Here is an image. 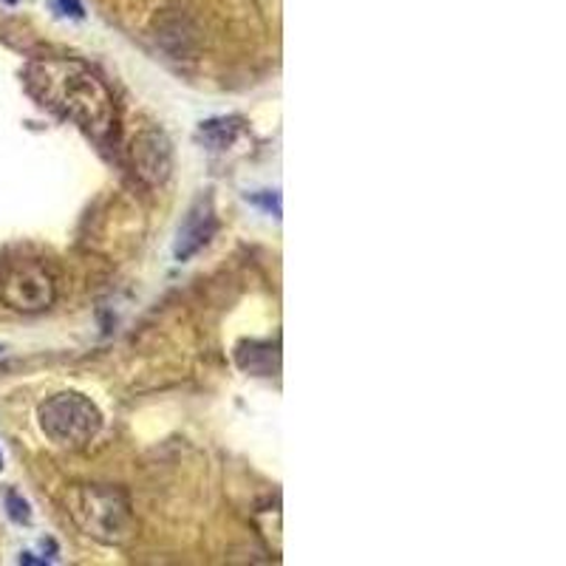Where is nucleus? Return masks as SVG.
I'll return each instance as SVG.
<instances>
[{
	"instance_id": "nucleus-1",
	"label": "nucleus",
	"mask_w": 566,
	"mask_h": 566,
	"mask_svg": "<svg viewBox=\"0 0 566 566\" xmlns=\"http://www.w3.org/2000/svg\"><path fill=\"white\" fill-rule=\"evenodd\" d=\"M29 85L43 105L77 123L94 136L114 128L116 111L111 91L91 69L77 60H43L29 69Z\"/></svg>"
},
{
	"instance_id": "nucleus-2",
	"label": "nucleus",
	"mask_w": 566,
	"mask_h": 566,
	"mask_svg": "<svg viewBox=\"0 0 566 566\" xmlns=\"http://www.w3.org/2000/svg\"><path fill=\"white\" fill-rule=\"evenodd\" d=\"M69 513L85 535L103 544H125L136 530L128 495L114 488H74L69 495Z\"/></svg>"
},
{
	"instance_id": "nucleus-3",
	"label": "nucleus",
	"mask_w": 566,
	"mask_h": 566,
	"mask_svg": "<svg viewBox=\"0 0 566 566\" xmlns=\"http://www.w3.org/2000/svg\"><path fill=\"white\" fill-rule=\"evenodd\" d=\"M40 428L63 448H83L103 428V413L85 394L63 391L40 406Z\"/></svg>"
},
{
	"instance_id": "nucleus-4",
	"label": "nucleus",
	"mask_w": 566,
	"mask_h": 566,
	"mask_svg": "<svg viewBox=\"0 0 566 566\" xmlns=\"http://www.w3.org/2000/svg\"><path fill=\"white\" fill-rule=\"evenodd\" d=\"M0 301L18 312L49 310L54 303V283L40 266H14L0 277Z\"/></svg>"
},
{
	"instance_id": "nucleus-5",
	"label": "nucleus",
	"mask_w": 566,
	"mask_h": 566,
	"mask_svg": "<svg viewBox=\"0 0 566 566\" xmlns=\"http://www.w3.org/2000/svg\"><path fill=\"white\" fill-rule=\"evenodd\" d=\"M134 165L136 174L148 185H161L168 179L170 168H174V150H170L168 136L156 128L142 130L134 142Z\"/></svg>"
},
{
	"instance_id": "nucleus-6",
	"label": "nucleus",
	"mask_w": 566,
	"mask_h": 566,
	"mask_svg": "<svg viewBox=\"0 0 566 566\" xmlns=\"http://www.w3.org/2000/svg\"><path fill=\"white\" fill-rule=\"evenodd\" d=\"M219 221H216V212H212V201L210 199H199L190 212H187L185 224L179 230V241H176V258L179 261H187L190 255L201 250L207 241L212 239V232H216Z\"/></svg>"
},
{
	"instance_id": "nucleus-7",
	"label": "nucleus",
	"mask_w": 566,
	"mask_h": 566,
	"mask_svg": "<svg viewBox=\"0 0 566 566\" xmlns=\"http://www.w3.org/2000/svg\"><path fill=\"white\" fill-rule=\"evenodd\" d=\"M239 366L244 371L258 374V377H270L277 371V346L272 343H247L239 352Z\"/></svg>"
},
{
	"instance_id": "nucleus-8",
	"label": "nucleus",
	"mask_w": 566,
	"mask_h": 566,
	"mask_svg": "<svg viewBox=\"0 0 566 566\" xmlns=\"http://www.w3.org/2000/svg\"><path fill=\"white\" fill-rule=\"evenodd\" d=\"M7 507H9V515H12V522L18 524H29V518H32V513H29V504L20 499L14 490H9L7 493Z\"/></svg>"
},
{
	"instance_id": "nucleus-9",
	"label": "nucleus",
	"mask_w": 566,
	"mask_h": 566,
	"mask_svg": "<svg viewBox=\"0 0 566 566\" xmlns=\"http://www.w3.org/2000/svg\"><path fill=\"white\" fill-rule=\"evenodd\" d=\"M63 9H71V14H83V7H80L77 0H57Z\"/></svg>"
},
{
	"instance_id": "nucleus-10",
	"label": "nucleus",
	"mask_w": 566,
	"mask_h": 566,
	"mask_svg": "<svg viewBox=\"0 0 566 566\" xmlns=\"http://www.w3.org/2000/svg\"><path fill=\"white\" fill-rule=\"evenodd\" d=\"M0 468H3V459H0Z\"/></svg>"
}]
</instances>
